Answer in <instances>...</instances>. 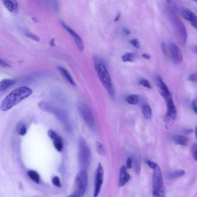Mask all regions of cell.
<instances>
[{
    "instance_id": "7",
    "label": "cell",
    "mask_w": 197,
    "mask_h": 197,
    "mask_svg": "<svg viewBox=\"0 0 197 197\" xmlns=\"http://www.w3.org/2000/svg\"><path fill=\"white\" fill-rule=\"evenodd\" d=\"M78 108L80 116L85 123L89 127L93 129L95 126V119L91 108L86 104L83 103L79 104Z\"/></svg>"
},
{
    "instance_id": "48",
    "label": "cell",
    "mask_w": 197,
    "mask_h": 197,
    "mask_svg": "<svg viewBox=\"0 0 197 197\" xmlns=\"http://www.w3.org/2000/svg\"><path fill=\"white\" fill-rule=\"evenodd\" d=\"M166 1L168 4H170V3L171 2V0H166Z\"/></svg>"
},
{
    "instance_id": "12",
    "label": "cell",
    "mask_w": 197,
    "mask_h": 197,
    "mask_svg": "<svg viewBox=\"0 0 197 197\" xmlns=\"http://www.w3.org/2000/svg\"><path fill=\"white\" fill-rule=\"evenodd\" d=\"M60 22L62 27L68 31L69 33L70 34L72 37H73V39L79 50L81 51H83L84 49V46L81 37L76 32H75L74 31L67 25L64 21H61Z\"/></svg>"
},
{
    "instance_id": "6",
    "label": "cell",
    "mask_w": 197,
    "mask_h": 197,
    "mask_svg": "<svg viewBox=\"0 0 197 197\" xmlns=\"http://www.w3.org/2000/svg\"><path fill=\"white\" fill-rule=\"evenodd\" d=\"M79 160L80 166L83 169L89 166L91 160V152L88 144L83 139L79 141Z\"/></svg>"
},
{
    "instance_id": "4",
    "label": "cell",
    "mask_w": 197,
    "mask_h": 197,
    "mask_svg": "<svg viewBox=\"0 0 197 197\" xmlns=\"http://www.w3.org/2000/svg\"><path fill=\"white\" fill-rule=\"evenodd\" d=\"M88 184V174L86 171L83 169L77 174L75 180L74 191L69 197L83 196L86 191Z\"/></svg>"
},
{
    "instance_id": "37",
    "label": "cell",
    "mask_w": 197,
    "mask_h": 197,
    "mask_svg": "<svg viewBox=\"0 0 197 197\" xmlns=\"http://www.w3.org/2000/svg\"><path fill=\"white\" fill-rule=\"evenodd\" d=\"M146 162L149 166L152 169H154L156 168L157 165V164L155 162L147 160L146 161Z\"/></svg>"
},
{
    "instance_id": "1",
    "label": "cell",
    "mask_w": 197,
    "mask_h": 197,
    "mask_svg": "<svg viewBox=\"0 0 197 197\" xmlns=\"http://www.w3.org/2000/svg\"><path fill=\"white\" fill-rule=\"evenodd\" d=\"M32 93V90L29 87L22 86L16 88L3 100L0 106V109L3 111L9 110L22 100L29 97Z\"/></svg>"
},
{
    "instance_id": "45",
    "label": "cell",
    "mask_w": 197,
    "mask_h": 197,
    "mask_svg": "<svg viewBox=\"0 0 197 197\" xmlns=\"http://www.w3.org/2000/svg\"><path fill=\"white\" fill-rule=\"evenodd\" d=\"M121 16V13H118V14L117 15V16H116V17L115 18V19H114V22H118V21L119 20Z\"/></svg>"
},
{
    "instance_id": "8",
    "label": "cell",
    "mask_w": 197,
    "mask_h": 197,
    "mask_svg": "<svg viewBox=\"0 0 197 197\" xmlns=\"http://www.w3.org/2000/svg\"><path fill=\"white\" fill-rule=\"evenodd\" d=\"M174 28L178 41L182 46L185 45L187 39V32L185 26L180 19L175 17L174 20Z\"/></svg>"
},
{
    "instance_id": "33",
    "label": "cell",
    "mask_w": 197,
    "mask_h": 197,
    "mask_svg": "<svg viewBox=\"0 0 197 197\" xmlns=\"http://www.w3.org/2000/svg\"><path fill=\"white\" fill-rule=\"evenodd\" d=\"M161 48L162 53L166 57H168V53L167 51V46L165 42H162L161 45Z\"/></svg>"
},
{
    "instance_id": "36",
    "label": "cell",
    "mask_w": 197,
    "mask_h": 197,
    "mask_svg": "<svg viewBox=\"0 0 197 197\" xmlns=\"http://www.w3.org/2000/svg\"><path fill=\"white\" fill-rule=\"evenodd\" d=\"M188 80L191 82H196L197 81V73H195L191 74L188 77Z\"/></svg>"
},
{
    "instance_id": "47",
    "label": "cell",
    "mask_w": 197,
    "mask_h": 197,
    "mask_svg": "<svg viewBox=\"0 0 197 197\" xmlns=\"http://www.w3.org/2000/svg\"><path fill=\"white\" fill-rule=\"evenodd\" d=\"M32 19L35 22H37V21L36 19L35 18V17H32Z\"/></svg>"
},
{
    "instance_id": "23",
    "label": "cell",
    "mask_w": 197,
    "mask_h": 197,
    "mask_svg": "<svg viewBox=\"0 0 197 197\" xmlns=\"http://www.w3.org/2000/svg\"><path fill=\"white\" fill-rule=\"evenodd\" d=\"M136 56L135 54L132 52H128L123 55L121 59L123 62H132L135 60Z\"/></svg>"
},
{
    "instance_id": "16",
    "label": "cell",
    "mask_w": 197,
    "mask_h": 197,
    "mask_svg": "<svg viewBox=\"0 0 197 197\" xmlns=\"http://www.w3.org/2000/svg\"><path fill=\"white\" fill-rule=\"evenodd\" d=\"M3 4L10 12L16 13L18 11V5L16 0H2Z\"/></svg>"
},
{
    "instance_id": "46",
    "label": "cell",
    "mask_w": 197,
    "mask_h": 197,
    "mask_svg": "<svg viewBox=\"0 0 197 197\" xmlns=\"http://www.w3.org/2000/svg\"><path fill=\"white\" fill-rule=\"evenodd\" d=\"M192 50H193L194 52H195V53L196 54L197 47L196 45L193 46V47H192Z\"/></svg>"
},
{
    "instance_id": "29",
    "label": "cell",
    "mask_w": 197,
    "mask_h": 197,
    "mask_svg": "<svg viewBox=\"0 0 197 197\" xmlns=\"http://www.w3.org/2000/svg\"><path fill=\"white\" fill-rule=\"evenodd\" d=\"M139 84L142 86L149 89H151L152 88L150 82L147 80L142 79L139 80Z\"/></svg>"
},
{
    "instance_id": "35",
    "label": "cell",
    "mask_w": 197,
    "mask_h": 197,
    "mask_svg": "<svg viewBox=\"0 0 197 197\" xmlns=\"http://www.w3.org/2000/svg\"><path fill=\"white\" fill-rule=\"evenodd\" d=\"M131 44L136 49L140 48V45L139 44V41L137 39H133L130 41Z\"/></svg>"
},
{
    "instance_id": "21",
    "label": "cell",
    "mask_w": 197,
    "mask_h": 197,
    "mask_svg": "<svg viewBox=\"0 0 197 197\" xmlns=\"http://www.w3.org/2000/svg\"><path fill=\"white\" fill-rule=\"evenodd\" d=\"M27 175L31 180L35 183L38 184L40 182V177L37 172L33 170L29 171L27 172Z\"/></svg>"
},
{
    "instance_id": "22",
    "label": "cell",
    "mask_w": 197,
    "mask_h": 197,
    "mask_svg": "<svg viewBox=\"0 0 197 197\" xmlns=\"http://www.w3.org/2000/svg\"><path fill=\"white\" fill-rule=\"evenodd\" d=\"M142 109L144 118L147 119H150L152 116V111L150 107L148 105H144Z\"/></svg>"
},
{
    "instance_id": "27",
    "label": "cell",
    "mask_w": 197,
    "mask_h": 197,
    "mask_svg": "<svg viewBox=\"0 0 197 197\" xmlns=\"http://www.w3.org/2000/svg\"><path fill=\"white\" fill-rule=\"evenodd\" d=\"M54 147L58 152H61L63 149V144L62 139H57L53 141Z\"/></svg>"
},
{
    "instance_id": "42",
    "label": "cell",
    "mask_w": 197,
    "mask_h": 197,
    "mask_svg": "<svg viewBox=\"0 0 197 197\" xmlns=\"http://www.w3.org/2000/svg\"><path fill=\"white\" fill-rule=\"evenodd\" d=\"M123 32L127 35H129L131 34L130 31L128 29L126 28H124L123 29Z\"/></svg>"
},
{
    "instance_id": "50",
    "label": "cell",
    "mask_w": 197,
    "mask_h": 197,
    "mask_svg": "<svg viewBox=\"0 0 197 197\" xmlns=\"http://www.w3.org/2000/svg\"><path fill=\"white\" fill-rule=\"evenodd\" d=\"M193 1H194L195 2H197V0H193Z\"/></svg>"
},
{
    "instance_id": "15",
    "label": "cell",
    "mask_w": 197,
    "mask_h": 197,
    "mask_svg": "<svg viewBox=\"0 0 197 197\" xmlns=\"http://www.w3.org/2000/svg\"><path fill=\"white\" fill-rule=\"evenodd\" d=\"M130 175L128 173L126 168L124 166L121 167L120 170L119 186V187L124 186L129 182L130 179Z\"/></svg>"
},
{
    "instance_id": "25",
    "label": "cell",
    "mask_w": 197,
    "mask_h": 197,
    "mask_svg": "<svg viewBox=\"0 0 197 197\" xmlns=\"http://www.w3.org/2000/svg\"><path fill=\"white\" fill-rule=\"evenodd\" d=\"M24 35L26 36V37L29 38L31 39H32L34 41H36L38 42L40 41V39L35 34L32 33V32H30L27 30H24L23 31Z\"/></svg>"
},
{
    "instance_id": "14",
    "label": "cell",
    "mask_w": 197,
    "mask_h": 197,
    "mask_svg": "<svg viewBox=\"0 0 197 197\" xmlns=\"http://www.w3.org/2000/svg\"><path fill=\"white\" fill-rule=\"evenodd\" d=\"M157 85L160 88L161 94L162 96L165 99L170 97H171L170 90L163 80L160 77H157Z\"/></svg>"
},
{
    "instance_id": "5",
    "label": "cell",
    "mask_w": 197,
    "mask_h": 197,
    "mask_svg": "<svg viewBox=\"0 0 197 197\" xmlns=\"http://www.w3.org/2000/svg\"><path fill=\"white\" fill-rule=\"evenodd\" d=\"M152 195L155 197L165 196V188L160 167L157 165L154 169L152 175Z\"/></svg>"
},
{
    "instance_id": "49",
    "label": "cell",
    "mask_w": 197,
    "mask_h": 197,
    "mask_svg": "<svg viewBox=\"0 0 197 197\" xmlns=\"http://www.w3.org/2000/svg\"><path fill=\"white\" fill-rule=\"evenodd\" d=\"M195 135H196V136L197 137V127L195 128Z\"/></svg>"
},
{
    "instance_id": "24",
    "label": "cell",
    "mask_w": 197,
    "mask_h": 197,
    "mask_svg": "<svg viewBox=\"0 0 197 197\" xmlns=\"http://www.w3.org/2000/svg\"><path fill=\"white\" fill-rule=\"evenodd\" d=\"M126 101L127 103L131 105H136L138 103L139 98L137 95L132 94L127 96L126 98Z\"/></svg>"
},
{
    "instance_id": "20",
    "label": "cell",
    "mask_w": 197,
    "mask_h": 197,
    "mask_svg": "<svg viewBox=\"0 0 197 197\" xmlns=\"http://www.w3.org/2000/svg\"><path fill=\"white\" fill-rule=\"evenodd\" d=\"M172 139L175 143L182 146L186 145L188 142V138L185 136L174 135Z\"/></svg>"
},
{
    "instance_id": "43",
    "label": "cell",
    "mask_w": 197,
    "mask_h": 197,
    "mask_svg": "<svg viewBox=\"0 0 197 197\" xmlns=\"http://www.w3.org/2000/svg\"><path fill=\"white\" fill-rule=\"evenodd\" d=\"M55 39L53 38H52L50 40V42H49V45H50V47H53L55 46Z\"/></svg>"
},
{
    "instance_id": "10",
    "label": "cell",
    "mask_w": 197,
    "mask_h": 197,
    "mask_svg": "<svg viewBox=\"0 0 197 197\" xmlns=\"http://www.w3.org/2000/svg\"><path fill=\"white\" fill-rule=\"evenodd\" d=\"M104 180V170L101 163L98 164L95 174V186L94 196L97 197L101 191Z\"/></svg>"
},
{
    "instance_id": "9",
    "label": "cell",
    "mask_w": 197,
    "mask_h": 197,
    "mask_svg": "<svg viewBox=\"0 0 197 197\" xmlns=\"http://www.w3.org/2000/svg\"><path fill=\"white\" fill-rule=\"evenodd\" d=\"M165 101L167 104V112L165 118V122L166 126L168 129L175 122L177 116V111L172 98Z\"/></svg>"
},
{
    "instance_id": "17",
    "label": "cell",
    "mask_w": 197,
    "mask_h": 197,
    "mask_svg": "<svg viewBox=\"0 0 197 197\" xmlns=\"http://www.w3.org/2000/svg\"><path fill=\"white\" fill-rule=\"evenodd\" d=\"M57 69H58L59 72L61 74L62 76H63L64 78H65V79H66L69 83L71 85H73V86H76V84H75L74 80L71 75L70 74L66 69L61 66L57 67Z\"/></svg>"
},
{
    "instance_id": "31",
    "label": "cell",
    "mask_w": 197,
    "mask_h": 197,
    "mask_svg": "<svg viewBox=\"0 0 197 197\" xmlns=\"http://www.w3.org/2000/svg\"><path fill=\"white\" fill-rule=\"evenodd\" d=\"M52 182L54 185L58 188H60L61 186V183L58 177H54L52 179Z\"/></svg>"
},
{
    "instance_id": "40",
    "label": "cell",
    "mask_w": 197,
    "mask_h": 197,
    "mask_svg": "<svg viewBox=\"0 0 197 197\" xmlns=\"http://www.w3.org/2000/svg\"><path fill=\"white\" fill-rule=\"evenodd\" d=\"M192 108H193V110L195 113L197 114V99H195L194 100L193 103H192Z\"/></svg>"
},
{
    "instance_id": "3",
    "label": "cell",
    "mask_w": 197,
    "mask_h": 197,
    "mask_svg": "<svg viewBox=\"0 0 197 197\" xmlns=\"http://www.w3.org/2000/svg\"><path fill=\"white\" fill-rule=\"evenodd\" d=\"M38 106L42 111L55 114L66 128L70 130L69 116L66 112L47 102H41Z\"/></svg>"
},
{
    "instance_id": "18",
    "label": "cell",
    "mask_w": 197,
    "mask_h": 197,
    "mask_svg": "<svg viewBox=\"0 0 197 197\" xmlns=\"http://www.w3.org/2000/svg\"><path fill=\"white\" fill-rule=\"evenodd\" d=\"M17 81L15 79H4L0 82V91H5L8 88L14 84Z\"/></svg>"
},
{
    "instance_id": "28",
    "label": "cell",
    "mask_w": 197,
    "mask_h": 197,
    "mask_svg": "<svg viewBox=\"0 0 197 197\" xmlns=\"http://www.w3.org/2000/svg\"><path fill=\"white\" fill-rule=\"evenodd\" d=\"M48 134L49 137L53 141L57 140V139H62L61 137L57 133L52 130H49L48 131Z\"/></svg>"
},
{
    "instance_id": "41",
    "label": "cell",
    "mask_w": 197,
    "mask_h": 197,
    "mask_svg": "<svg viewBox=\"0 0 197 197\" xmlns=\"http://www.w3.org/2000/svg\"><path fill=\"white\" fill-rule=\"evenodd\" d=\"M142 57L143 58L146 59V60H149L151 58V56L147 54H143Z\"/></svg>"
},
{
    "instance_id": "38",
    "label": "cell",
    "mask_w": 197,
    "mask_h": 197,
    "mask_svg": "<svg viewBox=\"0 0 197 197\" xmlns=\"http://www.w3.org/2000/svg\"><path fill=\"white\" fill-rule=\"evenodd\" d=\"M132 159L131 157H129L127 161L126 169H130L132 168Z\"/></svg>"
},
{
    "instance_id": "11",
    "label": "cell",
    "mask_w": 197,
    "mask_h": 197,
    "mask_svg": "<svg viewBox=\"0 0 197 197\" xmlns=\"http://www.w3.org/2000/svg\"><path fill=\"white\" fill-rule=\"evenodd\" d=\"M169 50L172 62L175 65H178L182 61L183 55L181 50L176 44L173 42L169 44Z\"/></svg>"
},
{
    "instance_id": "19",
    "label": "cell",
    "mask_w": 197,
    "mask_h": 197,
    "mask_svg": "<svg viewBox=\"0 0 197 197\" xmlns=\"http://www.w3.org/2000/svg\"><path fill=\"white\" fill-rule=\"evenodd\" d=\"M185 175L184 170H180L170 172L167 175V178L170 180H173L180 178Z\"/></svg>"
},
{
    "instance_id": "32",
    "label": "cell",
    "mask_w": 197,
    "mask_h": 197,
    "mask_svg": "<svg viewBox=\"0 0 197 197\" xmlns=\"http://www.w3.org/2000/svg\"><path fill=\"white\" fill-rule=\"evenodd\" d=\"M132 162H134V169H135L136 173L139 174L140 170V164L137 159H134V161L132 160Z\"/></svg>"
},
{
    "instance_id": "44",
    "label": "cell",
    "mask_w": 197,
    "mask_h": 197,
    "mask_svg": "<svg viewBox=\"0 0 197 197\" xmlns=\"http://www.w3.org/2000/svg\"><path fill=\"white\" fill-rule=\"evenodd\" d=\"M193 131V129H188L185 131V134L186 135H188V134L192 133Z\"/></svg>"
},
{
    "instance_id": "39",
    "label": "cell",
    "mask_w": 197,
    "mask_h": 197,
    "mask_svg": "<svg viewBox=\"0 0 197 197\" xmlns=\"http://www.w3.org/2000/svg\"><path fill=\"white\" fill-rule=\"evenodd\" d=\"M0 67H2V68H9L10 66L5 61L0 59Z\"/></svg>"
},
{
    "instance_id": "2",
    "label": "cell",
    "mask_w": 197,
    "mask_h": 197,
    "mask_svg": "<svg viewBox=\"0 0 197 197\" xmlns=\"http://www.w3.org/2000/svg\"><path fill=\"white\" fill-rule=\"evenodd\" d=\"M95 68L99 79L108 93L114 96V91L110 75L107 69L105 62L101 58L95 56L94 58Z\"/></svg>"
},
{
    "instance_id": "30",
    "label": "cell",
    "mask_w": 197,
    "mask_h": 197,
    "mask_svg": "<svg viewBox=\"0 0 197 197\" xmlns=\"http://www.w3.org/2000/svg\"><path fill=\"white\" fill-rule=\"evenodd\" d=\"M18 132L21 136H24L25 135L27 132V128L24 124H21L19 126L18 129H17Z\"/></svg>"
},
{
    "instance_id": "26",
    "label": "cell",
    "mask_w": 197,
    "mask_h": 197,
    "mask_svg": "<svg viewBox=\"0 0 197 197\" xmlns=\"http://www.w3.org/2000/svg\"><path fill=\"white\" fill-rule=\"evenodd\" d=\"M96 151L100 155H103L105 154V150L104 146L101 142H96Z\"/></svg>"
},
{
    "instance_id": "34",
    "label": "cell",
    "mask_w": 197,
    "mask_h": 197,
    "mask_svg": "<svg viewBox=\"0 0 197 197\" xmlns=\"http://www.w3.org/2000/svg\"><path fill=\"white\" fill-rule=\"evenodd\" d=\"M197 144L196 143H195L193 144L192 147V156L194 159L195 161H197Z\"/></svg>"
},
{
    "instance_id": "13",
    "label": "cell",
    "mask_w": 197,
    "mask_h": 197,
    "mask_svg": "<svg viewBox=\"0 0 197 197\" xmlns=\"http://www.w3.org/2000/svg\"><path fill=\"white\" fill-rule=\"evenodd\" d=\"M181 14L184 18L190 21L193 27L197 28V17L194 13L190 9L185 8L182 10Z\"/></svg>"
}]
</instances>
